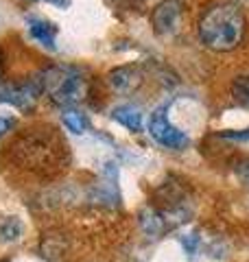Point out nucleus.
Listing matches in <instances>:
<instances>
[{
  "label": "nucleus",
  "instance_id": "7",
  "mask_svg": "<svg viewBox=\"0 0 249 262\" xmlns=\"http://www.w3.org/2000/svg\"><path fill=\"white\" fill-rule=\"evenodd\" d=\"M39 81L37 83H22V85H7L0 90V101H5V103H11L15 105V107H22V110H27L31 107L33 103H35V98L39 94Z\"/></svg>",
  "mask_w": 249,
  "mask_h": 262
},
{
  "label": "nucleus",
  "instance_id": "17",
  "mask_svg": "<svg viewBox=\"0 0 249 262\" xmlns=\"http://www.w3.org/2000/svg\"><path fill=\"white\" fill-rule=\"evenodd\" d=\"M197 243H199V238H197L195 234H190V236H186V238H184V247H186L190 253H193L195 247H197Z\"/></svg>",
  "mask_w": 249,
  "mask_h": 262
},
{
  "label": "nucleus",
  "instance_id": "9",
  "mask_svg": "<svg viewBox=\"0 0 249 262\" xmlns=\"http://www.w3.org/2000/svg\"><path fill=\"white\" fill-rule=\"evenodd\" d=\"M112 118L116 122H120L122 127H127L129 131H140L142 129V112L134 105H120L112 112Z\"/></svg>",
  "mask_w": 249,
  "mask_h": 262
},
{
  "label": "nucleus",
  "instance_id": "18",
  "mask_svg": "<svg viewBox=\"0 0 249 262\" xmlns=\"http://www.w3.org/2000/svg\"><path fill=\"white\" fill-rule=\"evenodd\" d=\"M9 127H11V120H9V118H3V116H0V136H3V134H5V131L9 129Z\"/></svg>",
  "mask_w": 249,
  "mask_h": 262
},
{
  "label": "nucleus",
  "instance_id": "6",
  "mask_svg": "<svg viewBox=\"0 0 249 262\" xmlns=\"http://www.w3.org/2000/svg\"><path fill=\"white\" fill-rule=\"evenodd\" d=\"M179 18H181V5L179 0H164L155 7L153 11V24L155 31L160 35H171L175 33L179 27Z\"/></svg>",
  "mask_w": 249,
  "mask_h": 262
},
{
  "label": "nucleus",
  "instance_id": "1",
  "mask_svg": "<svg viewBox=\"0 0 249 262\" xmlns=\"http://www.w3.org/2000/svg\"><path fill=\"white\" fill-rule=\"evenodd\" d=\"M245 18L236 5H217L208 11L199 24L201 42L217 53H227L243 39Z\"/></svg>",
  "mask_w": 249,
  "mask_h": 262
},
{
  "label": "nucleus",
  "instance_id": "14",
  "mask_svg": "<svg viewBox=\"0 0 249 262\" xmlns=\"http://www.w3.org/2000/svg\"><path fill=\"white\" fill-rule=\"evenodd\" d=\"M223 138H227V140H249V129H243V131H225Z\"/></svg>",
  "mask_w": 249,
  "mask_h": 262
},
{
  "label": "nucleus",
  "instance_id": "5",
  "mask_svg": "<svg viewBox=\"0 0 249 262\" xmlns=\"http://www.w3.org/2000/svg\"><path fill=\"white\" fill-rule=\"evenodd\" d=\"M107 83L114 92L118 94H131L134 90L142 85V72L138 66H118V68L110 70L107 75Z\"/></svg>",
  "mask_w": 249,
  "mask_h": 262
},
{
  "label": "nucleus",
  "instance_id": "11",
  "mask_svg": "<svg viewBox=\"0 0 249 262\" xmlns=\"http://www.w3.org/2000/svg\"><path fill=\"white\" fill-rule=\"evenodd\" d=\"M140 227H142V232L149 236V238H157V234H162V219L155 214L151 208H147L140 212Z\"/></svg>",
  "mask_w": 249,
  "mask_h": 262
},
{
  "label": "nucleus",
  "instance_id": "10",
  "mask_svg": "<svg viewBox=\"0 0 249 262\" xmlns=\"http://www.w3.org/2000/svg\"><path fill=\"white\" fill-rule=\"evenodd\" d=\"M24 227L20 223V219L15 216H5L0 219V243H15L22 236Z\"/></svg>",
  "mask_w": 249,
  "mask_h": 262
},
{
  "label": "nucleus",
  "instance_id": "8",
  "mask_svg": "<svg viewBox=\"0 0 249 262\" xmlns=\"http://www.w3.org/2000/svg\"><path fill=\"white\" fill-rule=\"evenodd\" d=\"M29 33L33 39H37L42 46L51 48V51H57L55 46V35H57V27H53L48 20L42 18H29Z\"/></svg>",
  "mask_w": 249,
  "mask_h": 262
},
{
  "label": "nucleus",
  "instance_id": "15",
  "mask_svg": "<svg viewBox=\"0 0 249 262\" xmlns=\"http://www.w3.org/2000/svg\"><path fill=\"white\" fill-rule=\"evenodd\" d=\"M112 3L118 7H125V9H136V7L142 5V0H112Z\"/></svg>",
  "mask_w": 249,
  "mask_h": 262
},
{
  "label": "nucleus",
  "instance_id": "19",
  "mask_svg": "<svg viewBox=\"0 0 249 262\" xmlns=\"http://www.w3.org/2000/svg\"><path fill=\"white\" fill-rule=\"evenodd\" d=\"M46 3H53V5H57V7H68V5H70L68 0H46Z\"/></svg>",
  "mask_w": 249,
  "mask_h": 262
},
{
  "label": "nucleus",
  "instance_id": "13",
  "mask_svg": "<svg viewBox=\"0 0 249 262\" xmlns=\"http://www.w3.org/2000/svg\"><path fill=\"white\" fill-rule=\"evenodd\" d=\"M232 96L243 107H249V75H240L232 83Z\"/></svg>",
  "mask_w": 249,
  "mask_h": 262
},
{
  "label": "nucleus",
  "instance_id": "2",
  "mask_svg": "<svg viewBox=\"0 0 249 262\" xmlns=\"http://www.w3.org/2000/svg\"><path fill=\"white\" fill-rule=\"evenodd\" d=\"M42 90L46 96L57 105H74L86 98L88 94V79L81 70L70 66H53L39 79Z\"/></svg>",
  "mask_w": 249,
  "mask_h": 262
},
{
  "label": "nucleus",
  "instance_id": "20",
  "mask_svg": "<svg viewBox=\"0 0 249 262\" xmlns=\"http://www.w3.org/2000/svg\"><path fill=\"white\" fill-rule=\"evenodd\" d=\"M240 3H249V0H240Z\"/></svg>",
  "mask_w": 249,
  "mask_h": 262
},
{
  "label": "nucleus",
  "instance_id": "12",
  "mask_svg": "<svg viewBox=\"0 0 249 262\" xmlns=\"http://www.w3.org/2000/svg\"><path fill=\"white\" fill-rule=\"evenodd\" d=\"M64 125L68 127L72 134H86L88 127H90V122H88V116L83 112H77V110H68V112H64Z\"/></svg>",
  "mask_w": 249,
  "mask_h": 262
},
{
  "label": "nucleus",
  "instance_id": "4",
  "mask_svg": "<svg viewBox=\"0 0 249 262\" xmlns=\"http://www.w3.org/2000/svg\"><path fill=\"white\" fill-rule=\"evenodd\" d=\"M149 134H151L162 146H166V149H184V146L190 142L184 131L177 129L169 120L166 107H160L151 114V118H149Z\"/></svg>",
  "mask_w": 249,
  "mask_h": 262
},
{
  "label": "nucleus",
  "instance_id": "16",
  "mask_svg": "<svg viewBox=\"0 0 249 262\" xmlns=\"http://www.w3.org/2000/svg\"><path fill=\"white\" fill-rule=\"evenodd\" d=\"M236 173H238V177L243 179L245 184H249V162H243L240 166L236 168Z\"/></svg>",
  "mask_w": 249,
  "mask_h": 262
},
{
  "label": "nucleus",
  "instance_id": "3",
  "mask_svg": "<svg viewBox=\"0 0 249 262\" xmlns=\"http://www.w3.org/2000/svg\"><path fill=\"white\" fill-rule=\"evenodd\" d=\"M66 149V144L55 140L53 134L48 131L46 140L37 136H29L24 142L18 144V153L22 155L24 164H37V166H51L55 160H59V151Z\"/></svg>",
  "mask_w": 249,
  "mask_h": 262
}]
</instances>
